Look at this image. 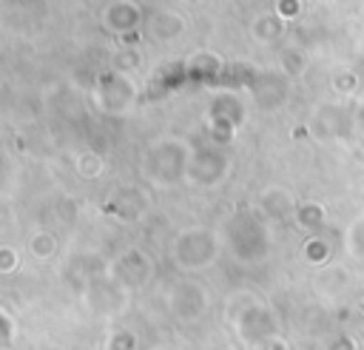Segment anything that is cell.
<instances>
[{"label": "cell", "instance_id": "obj_1", "mask_svg": "<svg viewBox=\"0 0 364 350\" xmlns=\"http://www.w3.org/2000/svg\"><path fill=\"white\" fill-rule=\"evenodd\" d=\"M185 168H188V151L176 139H159V142H154L145 151V159H142V174L154 185H162V188L173 185L176 179H182L185 176Z\"/></svg>", "mask_w": 364, "mask_h": 350}, {"label": "cell", "instance_id": "obj_2", "mask_svg": "<svg viewBox=\"0 0 364 350\" xmlns=\"http://www.w3.org/2000/svg\"><path fill=\"white\" fill-rule=\"evenodd\" d=\"M171 256H173V262H176L179 270H202V267H208L213 262L216 242H213V236L208 230L191 228V230H182L173 239Z\"/></svg>", "mask_w": 364, "mask_h": 350}, {"label": "cell", "instance_id": "obj_3", "mask_svg": "<svg viewBox=\"0 0 364 350\" xmlns=\"http://www.w3.org/2000/svg\"><path fill=\"white\" fill-rule=\"evenodd\" d=\"M168 304H171V313L176 319L193 322V319H199L205 313L208 299H205L202 287H196V285H176L173 293L168 296Z\"/></svg>", "mask_w": 364, "mask_h": 350}, {"label": "cell", "instance_id": "obj_4", "mask_svg": "<svg viewBox=\"0 0 364 350\" xmlns=\"http://www.w3.org/2000/svg\"><path fill=\"white\" fill-rule=\"evenodd\" d=\"M148 276H151V262L145 259L142 250H128L114 265V279L125 287H142Z\"/></svg>", "mask_w": 364, "mask_h": 350}, {"label": "cell", "instance_id": "obj_5", "mask_svg": "<svg viewBox=\"0 0 364 350\" xmlns=\"http://www.w3.org/2000/svg\"><path fill=\"white\" fill-rule=\"evenodd\" d=\"M100 102H102V108H105V111L125 114V111L131 108V102H134V91H131V85H128V83H122V88H111V83H108V85L102 88Z\"/></svg>", "mask_w": 364, "mask_h": 350}, {"label": "cell", "instance_id": "obj_6", "mask_svg": "<svg viewBox=\"0 0 364 350\" xmlns=\"http://www.w3.org/2000/svg\"><path fill=\"white\" fill-rule=\"evenodd\" d=\"M28 248H31V253H34L37 259H48V256H54V250H57V239H54L51 233L40 230V233H34V236L28 239Z\"/></svg>", "mask_w": 364, "mask_h": 350}, {"label": "cell", "instance_id": "obj_7", "mask_svg": "<svg viewBox=\"0 0 364 350\" xmlns=\"http://www.w3.org/2000/svg\"><path fill=\"white\" fill-rule=\"evenodd\" d=\"M105 350H136V336L131 330H117L108 336Z\"/></svg>", "mask_w": 364, "mask_h": 350}, {"label": "cell", "instance_id": "obj_8", "mask_svg": "<svg viewBox=\"0 0 364 350\" xmlns=\"http://www.w3.org/2000/svg\"><path fill=\"white\" fill-rule=\"evenodd\" d=\"M100 171H102L100 157H97L94 151H85V154L80 157V174H82V176H88V179H94Z\"/></svg>", "mask_w": 364, "mask_h": 350}, {"label": "cell", "instance_id": "obj_9", "mask_svg": "<svg viewBox=\"0 0 364 350\" xmlns=\"http://www.w3.org/2000/svg\"><path fill=\"white\" fill-rule=\"evenodd\" d=\"M14 339V322L9 319L6 310H0V344H9Z\"/></svg>", "mask_w": 364, "mask_h": 350}, {"label": "cell", "instance_id": "obj_10", "mask_svg": "<svg viewBox=\"0 0 364 350\" xmlns=\"http://www.w3.org/2000/svg\"><path fill=\"white\" fill-rule=\"evenodd\" d=\"M17 267V253L11 248H0V273H11Z\"/></svg>", "mask_w": 364, "mask_h": 350}, {"label": "cell", "instance_id": "obj_11", "mask_svg": "<svg viewBox=\"0 0 364 350\" xmlns=\"http://www.w3.org/2000/svg\"><path fill=\"white\" fill-rule=\"evenodd\" d=\"M154 350H173L171 344H159V347H154Z\"/></svg>", "mask_w": 364, "mask_h": 350}]
</instances>
